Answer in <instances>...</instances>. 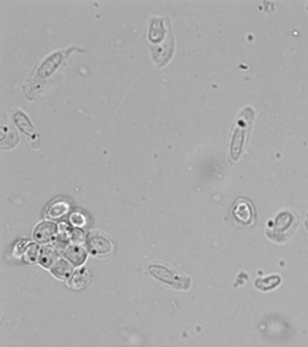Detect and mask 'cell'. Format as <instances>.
Segmentation results:
<instances>
[{"mask_svg": "<svg viewBox=\"0 0 308 347\" xmlns=\"http://www.w3.org/2000/svg\"><path fill=\"white\" fill-rule=\"evenodd\" d=\"M149 271L157 279L168 284L173 288H187L188 287V279L186 278L179 276V274L175 273V271L170 270L164 265H151L149 267Z\"/></svg>", "mask_w": 308, "mask_h": 347, "instance_id": "cell-4", "label": "cell"}, {"mask_svg": "<svg viewBox=\"0 0 308 347\" xmlns=\"http://www.w3.org/2000/svg\"><path fill=\"white\" fill-rule=\"evenodd\" d=\"M89 248L93 254L102 255L111 252L112 244L111 241L102 234L92 233L89 236Z\"/></svg>", "mask_w": 308, "mask_h": 347, "instance_id": "cell-5", "label": "cell"}, {"mask_svg": "<svg viewBox=\"0 0 308 347\" xmlns=\"http://www.w3.org/2000/svg\"><path fill=\"white\" fill-rule=\"evenodd\" d=\"M14 118L18 124V127L20 128V130H22L23 132L26 133L27 135H31L34 132V129L30 123L29 119L24 114L23 112H17Z\"/></svg>", "mask_w": 308, "mask_h": 347, "instance_id": "cell-9", "label": "cell"}, {"mask_svg": "<svg viewBox=\"0 0 308 347\" xmlns=\"http://www.w3.org/2000/svg\"><path fill=\"white\" fill-rule=\"evenodd\" d=\"M234 223L239 225H251L255 223V209L252 203L244 197H239L234 202L231 209Z\"/></svg>", "mask_w": 308, "mask_h": 347, "instance_id": "cell-3", "label": "cell"}, {"mask_svg": "<svg viewBox=\"0 0 308 347\" xmlns=\"http://www.w3.org/2000/svg\"><path fill=\"white\" fill-rule=\"evenodd\" d=\"M70 208L69 204L66 201L63 199H57V200L52 202L47 210V216L52 219L62 217L66 212H68Z\"/></svg>", "mask_w": 308, "mask_h": 347, "instance_id": "cell-6", "label": "cell"}, {"mask_svg": "<svg viewBox=\"0 0 308 347\" xmlns=\"http://www.w3.org/2000/svg\"><path fill=\"white\" fill-rule=\"evenodd\" d=\"M305 227H306V229L308 231V215H307V219H306V221H305Z\"/></svg>", "mask_w": 308, "mask_h": 347, "instance_id": "cell-14", "label": "cell"}, {"mask_svg": "<svg viewBox=\"0 0 308 347\" xmlns=\"http://www.w3.org/2000/svg\"><path fill=\"white\" fill-rule=\"evenodd\" d=\"M71 223H73L76 225H80V226L84 225V224L86 223V218L81 212H73L71 215Z\"/></svg>", "mask_w": 308, "mask_h": 347, "instance_id": "cell-12", "label": "cell"}, {"mask_svg": "<svg viewBox=\"0 0 308 347\" xmlns=\"http://www.w3.org/2000/svg\"><path fill=\"white\" fill-rule=\"evenodd\" d=\"M31 252H32V253H35V252H36V248L35 247V245H34V247H32V249H31ZM29 259H31V260H34V259H35L33 258V254H30Z\"/></svg>", "mask_w": 308, "mask_h": 347, "instance_id": "cell-13", "label": "cell"}, {"mask_svg": "<svg viewBox=\"0 0 308 347\" xmlns=\"http://www.w3.org/2000/svg\"><path fill=\"white\" fill-rule=\"evenodd\" d=\"M166 35V30L164 28L163 20L155 19L151 23L149 30V39L150 41L157 44L163 39Z\"/></svg>", "mask_w": 308, "mask_h": 347, "instance_id": "cell-8", "label": "cell"}, {"mask_svg": "<svg viewBox=\"0 0 308 347\" xmlns=\"http://www.w3.org/2000/svg\"><path fill=\"white\" fill-rule=\"evenodd\" d=\"M56 226L52 223H43L38 225V227L35 229V240L39 242H46L49 241L53 233L55 232Z\"/></svg>", "mask_w": 308, "mask_h": 347, "instance_id": "cell-7", "label": "cell"}, {"mask_svg": "<svg viewBox=\"0 0 308 347\" xmlns=\"http://www.w3.org/2000/svg\"><path fill=\"white\" fill-rule=\"evenodd\" d=\"M66 254H67V257L75 264L81 263L85 257V253L81 248H70Z\"/></svg>", "mask_w": 308, "mask_h": 347, "instance_id": "cell-11", "label": "cell"}, {"mask_svg": "<svg viewBox=\"0 0 308 347\" xmlns=\"http://www.w3.org/2000/svg\"><path fill=\"white\" fill-rule=\"evenodd\" d=\"M87 280V273H86L85 270L77 271L70 281V286L71 288H82V286H84L86 284Z\"/></svg>", "mask_w": 308, "mask_h": 347, "instance_id": "cell-10", "label": "cell"}, {"mask_svg": "<svg viewBox=\"0 0 308 347\" xmlns=\"http://www.w3.org/2000/svg\"><path fill=\"white\" fill-rule=\"evenodd\" d=\"M292 224H297V218L294 217V214L290 212H281L276 219V222L272 226V229L267 231V234L271 233L268 237L270 240L282 242L290 238L297 227H293Z\"/></svg>", "mask_w": 308, "mask_h": 347, "instance_id": "cell-2", "label": "cell"}, {"mask_svg": "<svg viewBox=\"0 0 308 347\" xmlns=\"http://www.w3.org/2000/svg\"><path fill=\"white\" fill-rule=\"evenodd\" d=\"M254 119V112L251 108H246L240 115H238L233 130V140L231 146V154L234 160L238 159L245 145V139L250 136Z\"/></svg>", "mask_w": 308, "mask_h": 347, "instance_id": "cell-1", "label": "cell"}]
</instances>
